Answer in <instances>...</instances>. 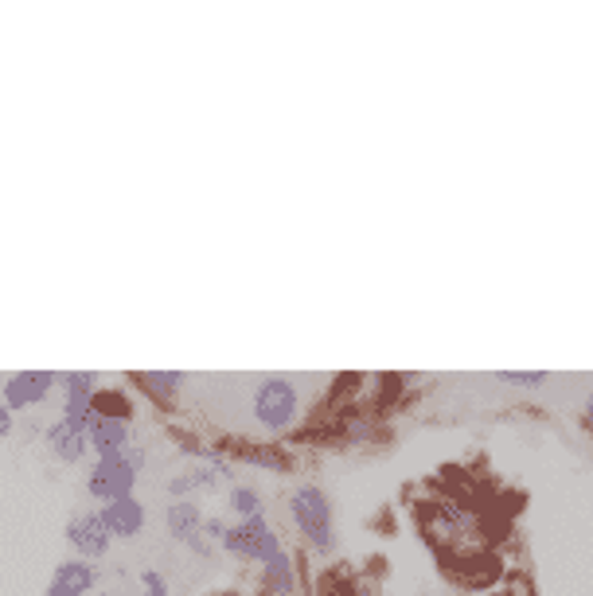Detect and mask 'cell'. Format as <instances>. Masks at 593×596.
Returning <instances> with one entry per match:
<instances>
[{
  "label": "cell",
  "instance_id": "1",
  "mask_svg": "<svg viewBox=\"0 0 593 596\" xmlns=\"http://www.w3.org/2000/svg\"><path fill=\"white\" fill-rule=\"evenodd\" d=\"M250 418L266 437H282L301 426L305 394L289 375H262L250 390Z\"/></svg>",
  "mask_w": 593,
  "mask_h": 596
},
{
  "label": "cell",
  "instance_id": "2",
  "mask_svg": "<svg viewBox=\"0 0 593 596\" xmlns=\"http://www.w3.org/2000/svg\"><path fill=\"white\" fill-rule=\"evenodd\" d=\"M289 515L297 534L305 538V545H312L317 554L332 558L340 550V538H336V519H332V503L320 492L317 484H305L289 495Z\"/></svg>",
  "mask_w": 593,
  "mask_h": 596
},
{
  "label": "cell",
  "instance_id": "3",
  "mask_svg": "<svg viewBox=\"0 0 593 596\" xmlns=\"http://www.w3.org/2000/svg\"><path fill=\"white\" fill-rule=\"evenodd\" d=\"M59 386H63V413L59 418L67 421L70 429L78 433H87L90 421H95V390L98 383L95 371H63L59 375Z\"/></svg>",
  "mask_w": 593,
  "mask_h": 596
},
{
  "label": "cell",
  "instance_id": "4",
  "mask_svg": "<svg viewBox=\"0 0 593 596\" xmlns=\"http://www.w3.org/2000/svg\"><path fill=\"white\" fill-rule=\"evenodd\" d=\"M87 492L98 503H113V499H130L138 492V472L125 464V456H98L90 464L87 476Z\"/></svg>",
  "mask_w": 593,
  "mask_h": 596
},
{
  "label": "cell",
  "instance_id": "5",
  "mask_svg": "<svg viewBox=\"0 0 593 596\" xmlns=\"http://www.w3.org/2000/svg\"><path fill=\"white\" fill-rule=\"evenodd\" d=\"M59 386V371H17V375L4 378V386H0V398H4V406L12 409V413H20V409H32L40 406V401H47V394Z\"/></svg>",
  "mask_w": 593,
  "mask_h": 596
},
{
  "label": "cell",
  "instance_id": "6",
  "mask_svg": "<svg viewBox=\"0 0 593 596\" xmlns=\"http://www.w3.org/2000/svg\"><path fill=\"white\" fill-rule=\"evenodd\" d=\"M67 542H70V550L83 558V562L98 565V558L110 554L113 538H110V530H106L102 515H98V511H78V515H70V522H67Z\"/></svg>",
  "mask_w": 593,
  "mask_h": 596
},
{
  "label": "cell",
  "instance_id": "7",
  "mask_svg": "<svg viewBox=\"0 0 593 596\" xmlns=\"http://www.w3.org/2000/svg\"><path fill=\"white\" fill-rule=\"evenodd\" d=\"M164 527H168L173 542L188 545L196 558H211V542L204 538V511L191 499H176L164 515Z\"/></svg>",
  "mask_w": 593,
  "mask_h": 596
},
{
  "label": "cell",
  "instance_id": "8",
  "mask_svg": "<svg viewBox=\"0 0 593 596\" xmlns=\"http://www.w3.org/2000/svg\"><path fill=\"white\" fill-rule=\"evenodd\" d=\"M184 383H188V375H184V371H133V375H130V386H138V390L145 394L156 409H164V413H168V409H176Z\"/></svg>",
  "mask_w": 593,
  "mask_h": 596
},
{
  "label": "cell",
  "instance_id": "9",
  "mask_svg": "<svg viewBox=\"0 0 593 596\" xmlns=\"http://www.w3.org/2000/svg\"><path fill=\"white\" fill-rule=\"evenodd\" d=\"M102 581L95 562H83V558H70V562H59L47 581V593L44 596H87L95 593V585Z\"/></svg>",
  "mask_w": 593,
  "mask_h": 596
},
{
  "label": "cell",
  "instance_id": "10",
  "mask_svg": "<svg viewBox=\"0 0 593 596\" xmlns=\"http://www.w3.org/2000/svg\"><path fill=\"white\" fill-rule=\"evenodd\" d=\"M98 515H102L110 538H138L141 530H145V522H149L145 503H141L138 495H130V499L102 503V507H98Z\"/></svg>",
  "mask_w": 593,
  "mask_h": 596
},
{
  "label": "cell",
  "instance_id": "11",
  "mask_svg": "<svg viewBox=\"0 0 593 596\" xmlns=\"http://www.w3.org/2000/svg\"><path fill=\"white\" fill-rule=\"evenodd\" d=\"M44 441H47V449L55 452V461H63V464H78V461H87L90 456L87 433L70 429L63 418H55L52 426H44Z\"/></svg>",
  "mask_w": 593,
  "mask_h": 596
},
{
  "label": "cell",
  "instance_id": "12",
  "mask_svg": "<svg viewBox=\"0 0 593 596\" xmlns=\"http://www.w3.org/2000/svg\"><path fill=\"white\" fill-rule=\"evenodd\" d=\"M87 441H90V452H95V456H121V452L133 444V426L95 418L87 429Z\"/></svg>",
  "mask_w": 593,
  "mask_h": 596
},
{
  "label": "cell",
  "instance_id": "13",
  "mask_svg": "<svg viewBox=\"0 0 593 596\" xmlns=\"http://www.w3.org/2000/svg\"><path fill=\"white\" fill-rule=\"evenodd\" d=\"M95 418H106V421H125V426H133V418H138V398H133L125 386H98L95 390Z\"/></svg>",
  "mask_w": 593,
  "mask_h": 596
},
{
  "label": "cell",
  "instance_id": "14",
  "mask_svg": "<svg viewBox=\"0 0 593 596\" xmlns=\"http://www.w3.org/2000/svg\"><path fill=\"white\" fill-rule=\"evenodd\" d=\"M262 585H266V596H297V565H293V558L282 554L277 562L262 565Z\"/></svg>",
  "mask_w": 593,
  "mask_h": 596
},
{
  "label": "cell",
  "instance_id": "15",
  "mask_svg": "<svg viewBox=\"0 0 593 596\" xmlns=\"http://www.w3.org/2000/svg\"><path fill=\"white\" fill-rule=\"evenodd\" d=\"M219 545L234 558H254V530L246 522H231V530H227V538Z\"/></svg>",
  "mask_w": 593,
  "mask_h": 596
},
{
  "label": "cell",
  "instance_id": "16",
  "mask_svg": "<svg viewBox=\"0 0 593 596\" xmlns=\"http://www.w3.org/2000/svg\"><path fill=\"white\" fill-rule=\"evenodd\" d=\"M242 461L259 464V468H270V472H293V461L277 449H242Z\"/></svg>",
  "mask_w": 593,
  "mask_h": 596
},
{
  "label": "cell",
  "instance_id": "17",
  "mask_svg": "<svg viewBox=\"0 0 593 596\" xmlns=\"http://www.w3.org/2000/svg\"><path fill=\"white\" fill-rule=\"evenodd\" d=\"M231 511L242 515V519H254V515H262V495L254 492V487H246V484H234Z\"/></svg>",
  "mask_w": 593,
  "mask_h": 596
},
{
  "label": "cell",
  "instance_id": "18",
  "mask_svg": "<svg viewBox=\"0 0 593 596\" xmlns=\"http://www.w3.org/2000/svg\"><path fill=\"white\" fill-rule=\"evenodd\" d=\"M496 378H499V383H507V386H524V390H539V386L550 383L547 371H499Z\"/></svg>",
  "mask_w": 593,
  "mask_h": 596
},
{
  "label": "cell",
  "instance_id": "19",
  "mask_svg": "<svg viewBox=\"0 0 593 596\" xmlns=\"http://www.w3.org/2000/svg\"><path fill=\"white\" fill-rule=\"evenodd\" d=\"M188 476H191V487H196V492H204V495H211L219 484H223V476H219V472L211 468V464H196V468H191Z\"/></svg>",
  "mask_w": 593,
  "mask_h": 596
},
{
  "label": "cell",
  "instance_id": "20",
  "mask_svg": "<svg viewBox=\"0 0 593 596\" xmlns=\"http://www.w3.org/2000/svg\"><path fill=\"white\" fill-rule=\"evenodd\" d=\"M141 596H173V588L156 570H145L141 573Z\"/></svg>",
  "mask_w": 593,
  "mask_h": 596
},
{
  "label": "cell",
  "instance_id": "21",
  "mask_svg": "<svg viewBox=\"0 0 593 596\" xmlns=\"http://www.w3.org/2000/svg\"><path fill=\"white\" fill-rule=\"evenodd\" d=\"M121 456H125V464H130V468L138 472V476H141V472L149 468V449H145V444H138V441H133L130 449L121 452Z\"/></svg>",
  "mask_w": 593,
  "mask_h": 596
},
{
  "label": "cell",
  "instance_id": "22",
  "mask_svg": "<svg viewBox=\"0 0 593 596\" xmlns=\"http://www.w3.org/2000/svg\"><path fill=\"white\" fill-rule=\"evenodd\" d=\"M191 492H196V487H191V476H188V472H180V476L168 479V495H173V499H188Z\"/></svg>",
  "mask_w": 593,
  "mask_h": 596
},
{
  "label": "cell",
  "instance_id": "23",
  "mask_svg": "<svg viewBox=\"0 0 593 596\" xmlns=\"http://www.w3.org/2000/svg\"><path fill=\"white\" fill-rule=\"evenodd\" d=\"M227 530H231V522H223V519H204V538H211V542H223Z\"/></svg>",
  "mask_w": 593,
  "mask_h": 596
},
{
  "label": "cell",
  "instance_id": "24",
  "mask_svg": "<svg viewBox=\"0 0 593 596\" xmlns=\"http://www.w3.org/2000/svg\"><path fill=\"white\" fill-rule=\"evenodd\" d=\"M12 429H17V413H12V409L0 401V437H9Z\"/></svg>",
  "mask_w": 593,
  "mask_h": 596
},
{
  "label": "cell",
  "instance_id": "25",
  "mask_svg": "<svg viewBox=\"0 0 593 596\" xmlns=\"http://www.w3.org/2000/svg\"><path fill=\"white\" fill-rule=\"evenodd\" d=\"M585 418L593 421V390H590V398H585Z\"/></svg>",
  "mask_w": 593,
  "mask_h": 596
},
{
  "label": "cell",
  "instance_id": "26",
  "mask_svg": "<svg viewBox=\"0 0 593 596\" xmlns=\"http://www.w3.org/2000/svg\"><path fill=\"white\" fill-rule=\"evenodd\" d=\"M98 596H110V593H98Z\"/></svg>",
  "mask_w": 593,
  "mask_h": 596
}]
</instances>
